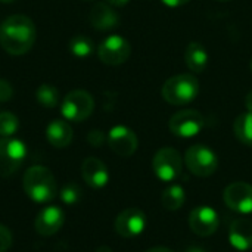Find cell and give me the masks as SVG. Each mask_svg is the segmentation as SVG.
<instances>
[{"instance_id": "484cf974", "label": "cell", "mask_w": 252, "mask_h": 252, "mask_svg": "<svg viewBox=\"0 0 252 252\" xmlns=\"http://www.w3.org/2000/svg\"><path fill=\"white\" fill-rule=\"evenodd\" d=\"M12 247V233L10 230L0 223V252H6Z\"/></svg>"}, {"instance_id": "8d00e7d4", "label": "cell", "mask_w": 252, "mask_h": 252, "mask_svg": "<svg viewBox=\"0 0 252 252\" xmlns=\"http://www.w3.org/2000/svg\"><path fill=\"white\" fill-rule=\"evenodd\" d=\"M219 1H227V0H219Z\"/></svg>"}, {"instance_id": "3957f363", "label": "cell", "mask_w": 252, "mask_h": 252, "mask_svg": "<svg viewBox=\"0 0 252 252\" xmlns=\"http://www.w3.org/2000/svg\"><path fill=\"white\" fill-rule=\"evenodd\" d=\"M199 93V83L193 74H179L168 78L162 86V97L174 106L190 103Z\"/></svg>"}, {"instance_id": "f1b7e54d", "label": "cell", "mask_w": 252, "mask_h": 252, "mask_svg": "<svg viewBox=\"0 0 252 252\" xmlns=\"http://www.w3.org/2000/svg\"><path fill=\"white\" fill-rule=\"evenodd\" d=\"M190 0H162V3L165 6H170V7H180L186 3H189Z\"/></svg>"}, {"instance_id": "1f68e13d", "label": "cell", "mask_w": 252, "mask_h": 252, "mask_svg": "<svg viewBox=\"0 0 252 252\" xmlns=\"http://www.w3.org/2000/svg\"><path fill=\"white\" fill-rule=\"evenodd\" d=\"M245 105H247V108H248V111H251L252 112V90L247 94V99H245Z\"/></svg>"}, {"instance_id": "9c48e42d", "label": "cell", "mask_w": 252, "mask_h": 252, "mask_svg": "<svg viewBox=\"0 0 252 252\" xmlns=\"http://www.w3.org/2000/svg\"><path fill=\"white\" fill-rule=\"evenodd\" d=\"M131 53L130 43L118 34L108 35L97 47V56L105 65L117 66L124 63Z\"/></svg>"}, {"instance_id": "52a82bcc", "label": "cell", "mask_w": 252, "mask_h": 252, "mask_svg": "<svg viewBox=\"0 0 252 252\" xmlns=\"http://www.w3.org/2000/svg\"><path fill=\"white\" fill-rule=\"evenodd\" d=\"M27 158V146L22 140L13 137L0 139V177L15 174Z\"/></svg>"}, {"instance_id": "d4e9b609", "label": "cell", "mask_w": 252, "mask_h": 252, "mask_svg": "<svg viewBox=\"0 0 252 252\" xmlns=\"http://www.w3.org/2000/svg\"><path fill=\"white\" fill-rule=\"evenodd\" d=\"M61 201L66 205H74L80 201L81 198V190L75 183H68L61 189Z\"/></svg>"}, {"instance_id": "4fadbf2b", "label": "cell", "mask_w": 252, "mask_h": 252, "mask_svg": "<svg viewBox=\"0 0 252 252\" xmlns=\"http://www.w3.org/2000/svg\"><path fill=\"white\" fill-rule=\"evenodd\" d=\"M106 142L111 151L120 157H131L139 146L136 133L126 126H114L106 136Z\"/></svg>"}, {"instance_id": "4316f807", "label": "cell", "mask_w": 252, "mask_h": 252, "mask_svg": "<svg viewBox=\"0 0 252 252\" xmlns=\"http://www.w3.org/2000/svg\"><path fill=\"white\" fill-rule=\"evenodd\" d=\"M12 97H13V87H12V84L7 80L0 78V102L1 103L9 102Z\"/></svg>"}, {"instance_id": "d6a6232c", "label": "cell", "mask_w": 252, "mask_h": 252, "mask_svg": "<svg viewBox=\"0 0 252 252\" xmlns=\"http://www.w3.org/2000/svg\"><path fill=\"white\" fill-rule=\"evenodd\" d=\"M185 252H207L204 248H201V247H196V245H192V247H189V248H186V251Z\"/></svg>"}, {"instance_id": "ffe728a7", "label": "cell", "mask_w": 252, "mask_h": 252, "mask_svg": "<svg viewBox=\"0 0 252 252\" xmlns=\"http://www.w3.org/2000/svg\"><path fill=\"white\" fill-rule=\"evenodd\" d=\"M186 201V192L180 185H171L168 186L161 196V204L167 211H177L185 205Z\"/></svg>"}, {"instance_id": "ac0fdd59", "label": "cell", "mask_w": 252, "mask_h": 252, "mask_svg": "<svg viewBox=\"0 0 252 252\" xmlns=\"http://www.w3.org/2000/svg\"><path fill=\"white\" fill-rule=\"evenodd\" d=\"M72 127L65 120H55L46 127V139L53 148H66L72 142Z\"/></svg>"}, {"instance_id": "f546056e", "label": "cell", "mask_w": 252, "mask_h": 252, "mask_svg": "<svg viewBox=\"0 0 252 252\" xmlns=\"http://www.w3.org/2000/svg\"><path fill=\"white\" fill-rule=\"evenodd\" d=\"M130 0H106L108 4L111 6H117V7H121V6H126Z\"/></svg>"}, {"instance_id": "d6986e66", "label": "cell", "mask_w": 252, "mask_h": 252, "mask_svg": "<svg viewBox=\"0 0 252 252\" xmlns=\"http://www.w3.org/2000/svg\"><path fill=\"white\" fill-rule=\"evenodd\" d=\"M185 62L193 72H204L208 65V53L201 43H189L185 50Z\"/></svg>"}, {"instance_id": "603a6c76", "label": "cell", "mask_w": 252, "mask_h": 252, "mask_svg": "<svg viewBox=\"0 0 252 252\" xmlns=\"http://www.w3.org/2000/svg\"><path fill=\"white\" fill-rule=\"evenodd\" d=\"M35 99L43 108L53 109L59 105V90L49 83H43L35 92Z\"/></svg>"}, {"instance_id": "e575fe53", "label": "cell", "mask_w": 252, "mask_h": 252, "mask_svg": "<svg viewBox=\"0 0 252 252\" xmlns=\"http://www.w3.org/2000/svg\"><path fill=\"white\" fill-rule=\"evenodd\" d=\"M1 3H13L15 0H0Z\"/></svg>"}, {"instance_id": "8992f818", "label": "cell", "mask_w": 252, "mask_h": 252, "mask_svg": "<svg viewBox=\"0 0 252 252\" xmlns=\"http://www.w3.org/2000/svg\"><path fill=\"white\" fill-rule=\"evenodd\" d=\"M154 174L164 183H171L182 176L183 159L174 148H161L152 161Z\"/></svg>"}, {"instance_id": "8fae6325", "label": "cell", "mask_w": 252, "mask_h": 252, "mask_svg": "<svg viewBox=\"0 0 252 252\" xmlns=\"http://www.w3.org/2000/svg\"><path fill=\"white\" fill-rule=\"evenodd\" d=\"M148 220L142 210L139 208H127L121 211L114 223L115 232L123 238H136L142 235L146 229Z\"/></svg>"}, {"instance_id": "7402d4cb", "label": "cell", "mask_w": 252, "mask_h": 252, "mask_svg": "<svg viewBox=\"0 0 252 252\" xmlns=\"http://www.w3.org/2000/svg\"><path fill=\"white\" fill-rule=\"evenodd\" d=\"M68 50L75 56V58H80V59H86L89 58L93 50H94V43L90 37L84 35V34H78V35H74L69 43H68Z\"/></svg>"}, {"instance_id": "ba28073f", "label": "cell", "mask_w": 252, "mask_h": 252, "mask_svg": "<svg viewBox=\"0 0 252 252\" xmlns=\"http://www.w3.org/2000/svg\"><path fill=\"white\" fill-rule=\"evenodd\" d=\"M204 126H205L204 115L196 109H182L176 112L168 121L170 131L174 136L183 139L195 137L196 134L201 133Z\"/></svg>"}, {"instance_id": "5b68a950", "label": "cell", "mask_w": 252, "mask_h": 252, "mask_svg": "<svg viewBox=\"0 0 252 252\" xmlns=\"http://www.w3.org/2000/svg\"><path fill=\"white\" fill-rule=\"evenodd\" d=\"M94 109V100L86 90H72L61 102V114L65 120L81 123L87 120Z\"/></svg>"}, {"instance_id": "9a60e30c", "label": "cell", "mask_w": 252, "mask_h": 252, "mask_svg": "<svg viewBox=\"0 0 252 252\" xmlns=\"http://www.w3.org/2000/svg\"><path fill=\"white\" fill-rule=\"evenodd\" d=\"M83 180L93 189H102L109 182V171L106 165L94 157H89L81 164Z\"/></svg>"}, {"instance_id": "e0dca14e", "label": "cell", "mask_w": 252, "mask_h": 252, "mask_svg": "<svg viewBox=\"0 0 252 252\" xmlns=\"http://www.w3.org/2000/svg\"><path fill=\"white\" fill-rule=\"evenodd\" d=\"M89 21L93 28L99 31H106L118 25L120 16L108 3H96L90 10Z\"/></svg>"}, {"instance_id": "836d02e7", "label": "cell", "mask_w": 252, "mask_h": 252, "mask_svg": "<svg viewBox=\"0 0 252 252\" xmlns=\"http://www.w3.org/2000/svg\"><path fill=\"white\" fill-rule=\"evenodd\" d=\"M96 252H112V250H111L109 247H105V245H103V247H99V248L96 250Z\"/></svg>"}, {"instance_id": "44dd1931", "label": "cell", "mask_w": 252, "mask_h": 252, "mask_svg": "<svg viewBox=\"0 0 252 252\" xmlns=\"http://www.w3.org/2000/svg\"><path fill=\"white\" fill-rule=\"evenodd\" d=\"M233 131L236 139L245 145L252 148V112L247 111L236 117L233 124Z\"/></svg>"}, {"instance_id": "6da1fadb", "label": "cell", "mask_w": 252, "mask_h": 252, "mask_svg": "<svg viewBox=\"0 0 252 252\" xmlns=\"http://www.w3.org/2000/svg\"><path fill=\"white\" fill-rule=\"evenodd\" d=\"M35 24L27 15H10L0 24V46L12 56H21L35 43Z\"/></svg>"}, {"instance_id": "5bb4252c", "label": "cell", "mask_w": 252, "mask_h": 252, "mask_svg": "<svg viewBox=\"0 0 252 252\" xmlns=\"http://www.w3.org/2000/svg\"><path fill=\"white\" fill-rule=\"evenodd\" d=\"M65 223V214L62 208L56 205L44 207L34 220V229L41 236H53Z\"/></svg>"}, {"instance_id": "d590c367", "label": "cell", "mask_w": 252, "mask_h": 252, "mask_svg": "<svg viewBox=\"0 0 252 252\" xmlns=\"http://www.w3.org/2000/svg\"><path fill=\"white\" fill-rule=\"evenodd\" d=\"M250 68H251V72H252V59H251V63H250Z\"/></svg>"}, {"instance_id": "7a4b0ae2", "label": "cell", "mask_w": 252, "mask_h": 252, "mask_svg": "<svg viewBox=\"0 0 252 252\" xmlns=\"http://www.w3.org/2000/svg\"><path fill=\"white\" fill-rule=\"evenodd\" d=\"M22 186L27 196L38 204L49 202L56 198L58 186L55 176L47 167L32 165L30 167L22 179Z\"/></svg>"}, {"instance_id": "4dcf8cb0", "label": "cell", "mask_w": 252, "mask_h": 252, "mask_svg": "<svg viewBox=\"0 0 252 252\" xmlns=\"http://www.w3.org/2000/svg\"><path fill=\"white\" fill-rule=\"evenodd\" d=\"M145 252H174L173 250H170V248H164V247H155V248H151V250H148V251Z\"/></svg>"}, {"instance_id": "7c38bea8", "label": "cell", "mask_w": 252, "mask_h": 252, "mask_svg": "<svg viewBox=\"0 0 252 252\" xmlns=\"http://www.w3.org/2000/svg\"><path fill=\"white\" fill-rule=\"evenodd\" d=\"M224 204L239 213L251 214L252 213V185L247 182H233L223 192Z\"/></svg>"}, {"instance_id": "83f0119b", "label": "cell", "mask_w": 252, "mask_h": 252, "mask_svg": "<svg viewBox=\"0 0 252 252\" xmlns=\"http://www.w3.org/2000/svg\"><path fill=\"white\" fill-rule=\"evenodd\" d=\"M105 140H106V136H105L100 130H93V131H90L89 136H87V142H89L92 146H94V148L102 146V145L105 143Z\"/></svg>"}, {"instance_id": "cb8c5ba5", "label": "cell", "mask_w": 252, "mask_h": 252, "mask_svg": "<svg viewBox=\"0 0 252 252\" xmlns=\"http://www.w3.org/2000/svg\"><path fill=\"white\" fill-rule=\"evenodd\" d=\"M19 128V120L12 112H0V136L12 137Z\"/></svg>"}, {"instance_id": "2e32d148", "label": "cell", "mask_w": 252, "mask_h": 252, "mask_svg": "<svg viewBox=\"0 0 252 252\" xmlns=\"http://www.w3.org/2000/svg\"><path fill=\"white\" fill-rule=\"evenodd\" d=\"M229 242L238 251L252 248V221L248 219H235L229 229Z\"/></svg>"}, {"instance_id": "277c9868", "label": "cell", "mask_w": 252, "mask_h": 252, "mask_svg": "<svg viewBox=\"0 0 252 252\" xmlns=\"http://www.w3.org/2000/svg\"><path fill=\"white\" fill-rule=\"evenodd\" d=\"M185 164L192 174L210 177L219 168V157L207 145H193L185 154Z\"/></svg>"}, {"instance_id": "30bf717a", "label": "cell", "mask_w": 252, "mask_h": 252, "mask_svg": "<svg viewBox=\"0 0 252 252\" xmlns=\"http://www.w3.org/2000/svg\"><path fill=\"white\" fill-rule=\"evenodd\" d=\"M219 214L210 205H198L189 213V227L201 238L214 235L219 229Z\"/></svg>"}]
</instances>
